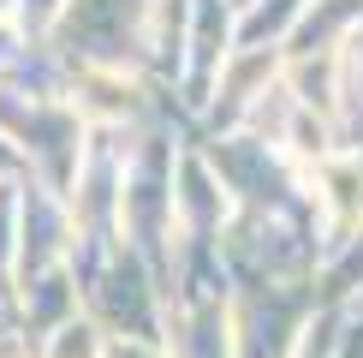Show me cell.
Instances as JSON below:
<instances>
[{"label": "cell", "mask_w": 363, "mask_h": 358, "mask_svg": "<svg viewBox=\"0 0 363 358\" xmlns=\"http://www.w3.org/2000/svg\"><path fill=\"white\" fill-rule=\"evenodd\" d=\"M54 358H101V335L89 322H72L66 335L54 340Z\"/></svg>", "instance_id": "1"}]
</instances>
